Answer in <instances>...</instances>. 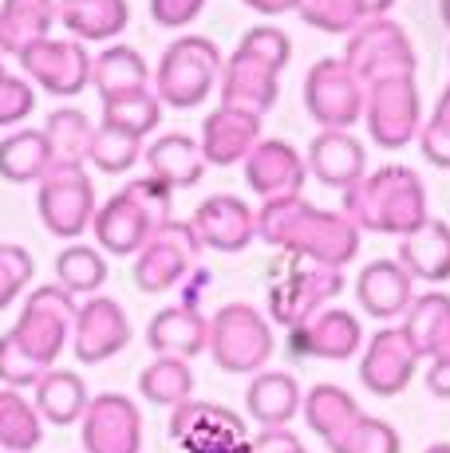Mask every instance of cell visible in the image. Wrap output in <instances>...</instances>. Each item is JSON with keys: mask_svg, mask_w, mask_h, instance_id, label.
Here are the masks:
<instances>
[{"mask_svg": "<svg viewBox=\"0 0 450 453\" xmlns=\"http://www.w3.org/2000/svg\"><path fill=\"white\" fill-rule=\"evenodd\" d=\"M257 233L269 245H281L328 268H344L360 249V233L348 217L320 213L316 205H305L297 197H273L257 217Z\"/></svg>", "mask_w": 450, "mask_h": 453, "instance_id": "obj_1", "label": "cell"}, {"mask_svg": "<svg viewBox=\"0 0 450 453\" xmlns=\"http://www.w3.org/2000/svg\"><path fill=\"white\" fill-rule=\"evenodd\" d=\"M170 194L159 178H138L95 209V241L111 257H135L162 221H170Z\"/></svg>", "mask_w": 450, "mask_h": 453, "instance_id": "obj_2", "label": "cell"}, {"mask_svg": "<svg viewBox=\"0 0 450 453\" xmlns=\"http://www.w3.org/2000/svg\"><path fill=\"white\" fill-rule=\"evenodd\" d=\"M423 186L411 170L403 165H387L379 170L368 186H352L348 189V209L352 221L363 229L376 233H415L427 221V209H423Z\"/></svg>", "mask_w": 450, "mask_h": 453, "instance_id": "obj_3", "label": "cell"}, {"mask_svg": "<svg viewBox=\"0 0 450 453\" xmlns=\"http://www.w3.org/2000/svg\"><path fill=\"white\" fill-rule=\"evenodd\" d=\"M284 59H289V40H284V32H276V28L249 32L245 43L237 48V56L225 67V87H221L225 107L249 111V115L273 107L276 72L284 67Z\"/></svg>", "mask_w": 450, "mask_h": 453, "instance_id": "obj_4", "label": "cell"}, {"mask_svg": "<svg viewBox=\"0 0 450 453\" xmlns=\"http://www.w3.org/2000/svg\"><path fill=\"white\" fill-rule=\"evenodd\" d=\"M75 311H80V303H75L72 292H64L59 284H40L24 300L20 316L12 324V339L24 347V355L32 363L51 371L59 363V355H64V347L72 343Z\"/></svg>", "mask_w": 450, "mask_h": 453, "instance_id": "obj_5", "label": "cell"}, {"mask_svg": "<svg viewBox=\"0 0 450 453\" xmlns=\"http://www.w3.org/2000/svg\"><path fill=\"white\" fill-rule=\"evenodd\" d=\"M206 351L229 374H261V367L273 355L269 319L253 303H225L210 319V347Z\"/></svg>", "mask_w": 450, "mask_h": 453, "instance_id": "obj_6", "label": "cell"}, {"mask_svg": "<svg viewBox=\"0 0 450 453\" xmlns=\"http://www.w3.org/2000/svg\"><path fill=\"white\" fill-rule=\"evenodd\" d=\"M221 72V51L206 36H182L167 48L159 64V80H154V95L159 103L175 111H190L213 91Z\"/></svg>", "mask_w": 450, "mask_h": 453, "instance_id": "obj_7", "label": "cell"}, {"mask_svg": "<svg viewBox=\"0 0 450 453\" xmlns=\"http://www.w3.org/2000/svg\"><path fill=\"white\" fill-rule=\"evenodd\" d=\"M40 221L51 237L75 241L95 221V186L83 162H51V170L40 178L36 194Z\"/></svg>", "mask_w": 450, "mask_h": 453, "instance_id": "obj_8", "label": "cell"}, {"mask_svg": "<svg viewBox=\"0 0 450 453\" xmlns=\"http://www.w3.org/2000/svg\"><path fill=\"white\" fill-rule=\"evenodd\" d=\"M340 292H344L340 268L297 257L289 268H276V276L269 284V316L284 327H297L308 316L324 311Z\"/></svg>", "mask_w": 450, "mask_h": 453, "instance_id": "obj_9", "label": "cell"}, {"mask_svg": "<svg viewBox=\"0 0 450 453\" xmlns=\"http://www.w3.org/2000/svg\"><path fill=\"white\" fill-rule=\"evenodd\" d=\"M198 252H202V241H198L194 225L186 221H162L159 229L151 233L143 249L135 252V284L138 292H170L175 284H182L190 276V268L198 265Z\"/></svg>", "mask_w": 450, "mask_h": 453, "instance_id": "obj_10", "label": "cell"}, {"mask_svg": "<svg viewBox=\"0 0 450 453\" xmlns=\"http://www.w3.org/2000/svg\"><path fill=\"white\" fill-rule=\"evenodd\" d=\"M83 453H143V414L127 395H95L80 418Z\"/></svg>", "mask_w": 450, "mask_h": 453, "instance_id": "obj_11", "label": "cell"}, {"mask_svg": "<svg viewBox=\"0 0 450 453\" xmlns=\"http://www.w3.org/2000/svg\"><path fill=\"white\" fill-rule=\"evenodd\" d=\"M20 67L56 99H72L91 83V56L80 40H40L20 56Z\"/></svg>", "mask_w": 450, "mask_h": 453, "instance_id": "obj_12", "label": "cell"}, {"mask_svg": "<svg viewBox=\"0 0 450 453\" xmlns=\"http://www.w3.org/2000/svg\"><path fill=\"white\" fill-rule=\"evenodd\" d=\"M131 343V319L111 296H88L72 324V351L80 363H107Z\"/></svg>", "mask_w": 450, "mask_h": 453, "instance_id": "obj_13", "label": "cell"}, {"mask_svg": "<svg viewBox=\"0 0 450 453\" xmlns=\"http://www.w3.org/2000/svg\"><path fill=\"white\" fill-rule=\"evenodd\" d=\"M170 438L186 453H229L245 441V422L218 403H182L170 418Z\"/></svg>", "mask_w": 450, "mask_h": 453, "instance_id": "obj_14", "label": "cell"}, {"mask_svg": "<svg viewBox=\"0 0 450 453\" xmlns=\"http://www.w3.org/2000/svg\"><path fill=\"white\" fill-rule=\"evenodd\" d=\"M415 367H419V351L407 339L403 327H379L376 335L368 339V351H363L360 363V382L379 398H395L407 382L415 379Z\"/></svg>", "mask_w": 450, "mask_h": 453, "instance_id": "obj_15", "label": "cell"}, {"mask_svg": "<svg viewBox=\"0 0 450 453\" xmlns=\"http://www.w3.org/2000/svg\"><path fill=\"white\" fill-rule=\"evenodd\" d=\"M289 347L292 355H305V359H332V363H344L360 351L363 343V331H360V319L344 308H324L316 316H308L305 324L289 327Z\"/></svg>", "mask_w": 450, "mask_h": 453, "instance_id": "obj_16", "label": "cell"}, {"mask_svg": "<svg viewBox=\"0 0 450 453\" xmlns=\"http://www.w3.org/2000/svg\"><path fill=\"white\" fill-rule=\"evenodd\" d=\"M194 233L206 249H218V252H241L253 241L257 233V217L241 197L218 194V197H206L194 213Z\"/></svg>", "mask_w": 450, "mask_h": 453, "instance_id": "obj_17", "label": "cell"}, {"mask_svg": "<svg viewBox=\"0 0 450 453\" xmlns=\"http://www.w3.org/2000/svg\"><path fill=\"white\" fill-rule=\"evenodd\" d=\"M356 296L363 311L376 319H400L415 303V280L400 260H371L356 280Z\"/></svg>", "mask_w": 450, "mask_h": 453, "instance_id": "obj_18", "label": "cell"}, {"mask_svg": "<svg viewBox=\"0 0 450 453\" xmlns=\"http://www.w3.org/2000/svg\"><path fill=\"white\" fill-rule=\"evenodd\" d=\"M146 343L154 355H175V359H194L210 347V319L194 308V303H178V308H162L146 327Z\"/></svg>", "mask_w": 450, "mask_h": 453, "instance_id": "obj_19", "label": "cell"}, {"mask_svg": "<svg viewBox=\"0 0 450 453\" xmlns=\"http://www.w3.org/2000/svg\"><path fill=\"white\" fill-rule=\"evenodd\" d=\"M308 107H313L316 123L324 127H352L360 119V95L352 80L344 75V64H324L313 67L308 75Z\"/></svg>", "mask_w": 450, "mask_h": 453, "instance_id": "obj_20", "label": "cell"}, {"mask_svg": "<svg viewBox=\"0 0 450 453\" xmlns=\"http://www.w3.org/2000/svg\"><path fill=\"white\" fill-rule=\"evenodd\" d=\"M88 403H91V395H88V382H83L80 371L51 367L40 374V382L32 387V406H36V414L51 426H80Z\"/></svg>", "mask_w": 450, "mask_h": 453, "instance_id": "obj_21", "label": "cell"}, {"mask_svg": "<svg viewBox=\"0 0 450 453\" xmlns=\"http://www.w3.org/2000/svg\"><path fill=\"white\" fill-rule=\"evenodd\" d=\"M127 20H131L127 0H56V24H64L80 43L115 40Z\"/></svg>", "mask_w": 450, "mask_h": 453, "instance_id": "obj_22", "label": "cell"}, {"mask_svg": "<svg viewBox=\"0 0 450 453\" xmlns=\"http://www.w3.org/2000/svg\"><path fill=\"white\" fill-rule=\"evenodd\" d=\"M56 0H4L0 4V56L20 59L32 43L51 36Z\"/></svg>", "mask_w": 450, "mask_h": 453, "instance_id": "obj_23", "label": "cell"}, {"mask_svg": "<svg viewBox=\"0 0 450 453\" xmlns=\"http://www.w3.org/2000/svg\"><path fill=\"white\" fill-rule=\"evenodd\" d=\"M245 403H249V414H253L265 430H284V426L300 414L305 398H300V387L292 374L261 371V374H253V382H249Z\"/></svg>", "mask_w": 450, "mask_h": 453, "instance_id": "obj_24", "label": "cell"}, {"mask_svg": "<svg viewBox=\"0 0 450 453\" xmlns=\"http://www.w3.org/2000/svg\"><path fill=\"white\" fill-rule=\"evenodd\" d=\"M400 265L411 280H450V225L423 221L400 245Z\"/></svg>", "mask_w": 450, "mask_h": 453, "instance_id": "obj_25", "label": "cell"}, {"mask_svg": "<svg viewBox=\"0 0 450 453\" xmlns=\"http://www.w3.org/2000/svg\"><path fill=\"white\" fill-rule=\"evenodd\" d=\"M253 138H257V115L237 107H221L202 127V158L213 165H233L249 154Z\"/></svg>", "mask_w": 450, "mask_h": 453, "instance_id": "obj_26", "label": "cell"}, {"mask_svg": "<svg viewBox=\"0 0 450 453\" xmlns=\"http://www.w3.org/2000/svg\"><path fill=\"white\" fill-rule=\"evenodd\" d=\"M146 165L151 178H159L167 189H190L202 181L206 158L190 134H162L154 146H146Z\"/></svg>", "mask_w": 450, "mask_h": 453, "instance_id": "obj_27", "label": "cell"}, {"mask_svg": "<svg viewBox=\"0 0 450 453\" xmlns=\"http://www.w3.org/2000/svg\"><path fill=\"white\" fill-rule=\"evenodd\" d=\"M403 331H407V339L415 343L419 359L423 355H431V363L446 359L450 355V296H443V292L415 296Z\"/></svg>", "mask_w": 450, "mask_h": 453, "instance_id": "obj_28", "label": "cell"}, {"mask_svg": "<svg viewBox=\"0 0 450 453\" xmlns=\"http://www.w3.org/2000/svg\"><path fill=\"white\" fill-rule=\"evenodd\" d=\"M91 83L99 91V99H119V95L146 91L151 87V72H146V59L138 56L127 43H111L107 51L91 59Z\"/></svg>", "mask_w": 450, "mask_h": 453, "instance_id": "obj_29", "label": "cell"}, {"mask_svg": "<svg viewBox=\"0 0 450 453\" xmlns=\"http://www.w3.org/2000/svg\"><path fill=\"white\" fill-rule=\"evenodd\" d=\"M51 170V150L44 130H12L8 138H0V178L12 186H28Z\"/></svg>", "mask_w": 450, "mask_h": 453, "instance_id": "obj_30", "label": "cell"}, {"mask_svg": "<svg viewBox=\"0 0 450 453\" xmlns=\"http://www.w3.org/2000/svg\"><path fill=\"white\" fill-rule=\"evenodd\" d=\"M245 173H249V186L273 202V197H284L300 178H305V165H300V158L289 150V142H261L253 154H249Z\"/></svg>", "mask_w": 450, "mask_h": 453, "instance_id": "obj_31", "label": "cell"}, {"mask_svg": "<svg viewBox=\"0 0 450 453\" xmlns=\"http://www.w3.org/2000/svg\"><path fill=\"white\" fill-rule=\"evenodd\" d=\"M360 414L363 411H360L356 398H352L344 387H332V382H320V387H313L305 398V418L324 446H332Z\"/></svg>", "mask_w": 450, "mask_h": 453, "instance_id": "obj_32", "label": "cell"}, {"mask_svg": "<svg viewBox=\"0 0 450 453\" xmlns=\"http://www.w3.org/2000/svg\"><path fill=\"white\" fill-rule=\"evenodd\" d=\"M44 441V418L36 406L12 387H0V449L4 453H32Z\"/></svg>", "mask_w": 450, "mask_h": 453, "instance_id": "obj_33", "label": "cell"}, {"mask_svg": "<svg viewBox=\"0 0 450 453\" xmlns=\"http://www.w3.org/2000/svg\"><path fill=\"white\" fill-rule=\"evenodd\" d=\"M313 170L324 186L352 189L360 178V170H363V146L348 134L324 130V134L313 142Z\"/></svg>", "mask_w": 450, "mask_h": 453, "instance_id": "obj_34", "label": "cell"}, {"mask_svg": "<svg viewBox=\"0 0 450 453\" xmlns=\"http://www.w3.org/2000/svg\"><path fill=\"white\" fill-rule=\"evenodd\" d=\"M138 390H143V398L154 406H182L194 395V371H190L186 359L154 355L151 367L138 374Z\"/></svg>", "mask_w": 450, "mask_h": 453, "instance_id": "obj_35", "label": "cell"}, {"mask_svg": "<svg viewBox=\"0 0 450 453\" xmlns=\"http://www.w3.org/2000/svg\"><path fill=\"white\" fill-rule=\"evenodd\" d=\"M56 284L72 296H99L107 284V260L91 245H67L56 257Z\"/></svg>", "mask_w": 450, "mask_h": 453, "instance_id": "obj_36", "label": "cell"}, {"mask_svg": "<svg viewBox=\"0 0 450 453\" xmlns=\"http://www.w3.org/2000/svg\"><path fill=\"white\" fill-rule=\"evenodd\" d=\"M162 119V103L159 95L146 87V91H131V95H119V99L103 103V127H115L123 134H131L143 142Z\"/></svg>", "mask_w": 450, "mask_h": 453, "instance_id": "obj_37", "label": "cell"}, {"mask_svg": "<svg viewBox=\"0 0 450 453\" xmlns=\"http://www.w3.org/2000/svg\"><path fill=\"white\" fill-rule=\"evenodd\" d=\"M91 123L83 111L75 107H59L48 115L44 123V138H48V150L51 162H88V142H91Z\"/></svg>", "mask_w": 450, "mask_h": 453, "instance_id": "obj_38", "label": "cell"}, {"mask_svg": "<svg viewBox=\"0 0 450 453\" xmlns=\"http://www.w3.org/2000/svg\"><path fill=\"white\" fill-rule=\"evenodd\" d=\"M328 449L332 453H400L403 441H400V434H395L392 422L371 418V414H360Z\"/></svg>", "mask_w": 450, "mask_h": 453, "instance_id": "obj_39", "label": "cell"}, {"mask_svg": "<svg viewBox=\"0 0 450 453\" xmlns=\"http://www.w3.org/2000/svg\"><path fill=\"white\" fill-rule=\"evenodd\" d=\"M138 138L123 134L115 127H95L91 130V142H88V162L103 173H127L138 162Z\"/></svg>", "mask_w": 450, "mask_h": 453, "instance_id": "obj_40", "label": "cell"}, {"mask_svg": "<svg viewBox=\"0 0 450 453\" xmlns=\"http://www.w3.org/2000/svg\"><path fill=\"white\" fill-rule=\"evenodd\" d=\"M32 273H36L32 252L24 245H12V241H0V311L20 300L24 288L32 284Z\"/></svg>", "mask_w": 450, "mask_h": 453, "instance_id": "obj_41", "label": "cell"}, {"mask_svg": "<svg viewBox=\"0 0 450 453\" xmlns=\"http://www.w3.org/2000/svg\"><path fill=\"white\" fill-rule=\"evenodd\" d=\"M36 107V91L32 83H24L20 75H12L4 67V56H0V127H16L32 115Z\"/></svg>", "mask_w": 450, "mask_h": 453, "instance_id": "obj_42", "label": "cell"}, {"mask_svg": "<svg viewBox=\"0 0 450 453\" xmlns=\"http://www.w3.org/2000/svg\"><path fill=\"white\" fill-rule=\"evenodd\" d=\"M44 367L40 363H32L28 355H24V347L12 339V331L8 335H0V382L12 390H24V387H36Z\"/></svg>", "mask_w": 450, "mask_h": 453, "instance_id": "obj_43", "label": "cell"}, {"mask_svg": "<svg viewBox=\"0 0 450 453\" xmlns=\"http://www.w3.org/2000/svg\"><path fill=\"white\" fill-rule=\"evenodd\" d=\"M206 8V0H151V16L162 28H182Z\"/></svg>", "mask_w": 450, "mask_h": 453, "instance_id": "obj_44", "label": "cell"}, {"mask_svg": "<svg viewBox=\"0 0 450 453\" xmlns=\"http://www.w3.org/2000/svg\"><path fill=\"white\" fill-rule=\"evenodd\" d=\"M249 453H308L292 430H261L249 441Z\"/></svg>", "mask_w": 450, "mask_h": 453, "instance_id": "obj_45", "label": "cell"}, {"mask_svg": "<svg viewBox=\"0 0 450 453\" xmlns=\"http://www.w3.org/2000/svg\"><path fill=\"white\" fill-rule=\"evenodd\" d=\"M427 387L435 398H450V355L446 359H435L427 371Z\"/></svg>", "mask_w": 450, "mask_h": 453, "instance_id": "obj_46", "label": "cell"}, {"mask_svg": "<svg viewBox=\"0 0 450 453\" xmlns=\"http://www.w3.org/2000/svg\"><path fill=\"white\" fill-rule=\"evenodd\" d=\"M423 453H450V441H438V446H431V449H423Z\"/></svg>", "mask_w": 450, "mask_h": 453, "instance_id": "obj_47", "label": "cell"}, {"mask_svg": "<svg viewBox=\"0 0 450 453\" xmlns=\"http://www.w3.org/2000/svg\"><path fill=\"white\" fill-rule=\"evenodd\" d=\"M443 16H446V24H450V0H443Z\"/></svg>", "mask_w": 450, "mask_h": 453, "instance_id": "obj_48", "label": "cell"}]
</instances>
